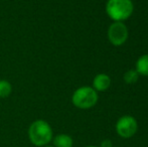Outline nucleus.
Returning a JSON list of instances; mask_svg holds the SVG:
<instances>
[{
	"label": "nucleus",
	"mask_w": 148,
	"mask_h": 147,
	"mask_svg": "<svg viewBox=\"0 0 148 147\" xmlns=\"http://www.w3.org/2000/svg\"><path fill=\"white\" fill-rule=\"evenodd\" d=\"M28 139L30 143L36 147L47 146L53 141V132L49 122L42 119L33 121L28 127Z\"/></svg>",
	"instance_id": "nucleus-1"
},
{
	"label": "nucleus",
	"mask_w": 148,
	"mask_h": 147,
	"mask_svg": "<svg viewBox=\"0 0 148 147\" xmlns=\"http://www.w3.org/2000/svg\"><path fill=\"white\" fill-rule=\"evenodd\" d=\"M124 81L127 84H134L138 81L139 74L136 72V70H129L124 74Z\"/></svg>",
	"instance_id": "nucleus-10"
},
{
	"label": "nucleus",
	"mask_w": 148,
	"mask_h": 147,
	"mask_svg": "<svg viewBox=\"0 0 148 147\" xmlns=\"http://www.w3.org/2000/svg\"><path fill=\"white\" fill-rule=\"evenodd\" d=\"M98 102L97 91L92 87L84 86L77 89L72 96V103L79 109H90L94 107Z\"/></svg>",
	"instance_id": "nucleus-3"
},
{
	"label": "nucleus",
	"mask_w": 148,
	"mask_h": 147,
	"mask_svg": "<svg viewBox=\"0 0 148 147\" xmlns=\"http://www.w3.org/2000/svg\"><path fill=\"white\" fill-rule=\"evenodd\" d=\"M136 72L142 76H148V53L143 55L136 62Z\"/></svg>",
	"instance_id": "nucleus-8"
},
{
	"label": "nucleus",
	"mask_w": 148,
	"mask_h": 147,
	"mask_svg": "<svg viewBox=\"0 0 148 147\" xmlns=\"http://www.w3.org/2000/svg\"><path fill=\"white\" fill-rule=\"evenodd\" d=\"M53 146L55 147H73L74 140L68 134H59L53 138Z\"/></svg>",
	"instance_id": "nucleus-7"
},
{
	"label": "nucleus",
	"mask_w": 148,
	"mask_h": 147,
	"mask_svg": "<svg viewBox=\"0 0 148 147\" xmlns=\"http://www.w3.org/2000/svg\"><path fill=\"white\" fill-rule=\"evenodd\" d=\"M87 147H97V146H87Z\"/></svg>",
	"instance_id": "nucleus-13"
},
{
	"label": "nucleus",
	"mask_w": 148,
	"mask_h": 147,
	"mask_svg": "<svg viewBox=\"0 0 148 147\" xmlns=\"http://www.w3.org/2000/svg\"><path fill=\"white\" fill-rule=\"evenodd\" d=\"M108 39L113 45H122L128 38V28L122 21H114L108 28Z\"/></svg>",
	"instance_id": "nucleus-4"
},
{
	"label": "nucleus",
	"mask_w": 148,
	"mask_h": 147,
	"mask_svg": "<svg viewBox=\"0 0 148 147\" xmlns=\"http://www.w3.org/2000/svg\"><path fill=\"white\" fill-rule=\"evenodd\" d=\"M12 85L7 80H0V98L5 99L11 95Z\"/></svg>",
	"instance_id": "nucleus-9"
},
{
	"label": "nucleus",
	"mask_w": 148,
	"mask_h": 147,
	"mask_svg": "<svg viewBox=\"0 0 148 147\" xmlns=\"http://www.w3.org/2000/svg\"><path fill=\"white\" fill-rule=\"evenodd\" d=\"M137 121L132 116H123L116 123V131L123 138H130L136 133Z\"/></svg>",
	"instance_id": "nucleus-5"
},
{
	"label": "nucleus",
	"mask_w": 148,
	"mask_h": 147,
	"mask_svg": "<svg viewBox=\"0 0 148 147\" xmlns=\"http://www.w3.org/2000/svg\"><path fill=\"white\" fill-rule=\"evenodd\" d=\"M111 85V79L106 74H99L94 78L93 81V89L95 91L104 92L108 90V88Z\"/></svg>",
	"instance_id": "nucleus-6"
},
{
	"label": "nucleus",
	"mask_w": 148,
	"mask_h": 147,
	"mask_svg": "<svg viewBox=\"0 0 148 147\" xmlns=\"http://www.w3.org/2000/svg\"><path fill=\"white\" fill-rule=\"evenodd\" d=\"M134 6L131 0H108L106 12L114 21H123L128 19L133 13Z\"/></svg>",
	"instance_id": "nucleus-2"
},
{
	"label": "nucleus",
	"mask_w": 148,
	"mask_h": 147,
	"mask_svg": "<svg viewBox=\"0 0 148 147\" xmlns=\"http://www.w3.org/2000/svg\"><path fill=\"white\" fill-rule=\"evenodd\" d=\"M101 147H112V142L108 139L104 140V141L101 143Z\"/></svg>",
	"instance_id": "nucleus-11"
},
{
	"label": "nucleus",
	"mask_w": 148,
	"mask_h": 147,
	"mask_svg": "<svg viewBox=\"0 0 148 147\" xmlns=\"http://www.w3.org/2000/svg\"><path fill=\"white\" fill-rule=\"evenodd\" d=\"M43 147H55V146H53V145H49H49H47V146H43Z\"/></svg>",
	"instance_id": "nucleus-12"
}]
</instances>
